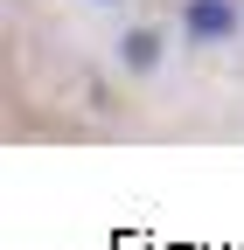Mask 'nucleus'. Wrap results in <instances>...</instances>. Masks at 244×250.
<instances>
[{
	"label": "nucleus",
	"instance_id": "f257e3e1",
	"mask_svg": "<svg viewBox=\"0 0 244 250\" xmlns=\"http://www.w3.org/2000/svg\"><path fill=\"white\" fill-rule=\"evenodd\" d=\"M174 62V21H119L112 35V70L126 83H161Z\"/></svg>",
	"mask_w": 244,
	"mask_h": 250
},
{
	"label": "nucleus",
	"instance_id": "f03ea898",
	"mask_svg": "<svg viewBox=\"0 0 244 250\" xmlns=\"http://www.w3.org/2000/svg\"><path fill=\"white\" fill-rule=\"evenodd\" d=\"M174 35L195 56H223L244 42V0H174Z\"/></svg>",
	"mask_w": 244,
	"mask_h": 250
},
{
	"label": "nucleus",
	"instance_id": "7ed1b4c3",
	"mask_svg": "<svg viewBox=\"0 0 244 250\" xmlns=\"http://www.w3.org/2000/svg\"><path fill=\"white\" fill-rule=\"evenodd\" d=\"M77 7H91V14H119L126 0H77Z\"/></svg>",
	"mask_w": 244,
	"mask_h": 250
}]
</instances>
